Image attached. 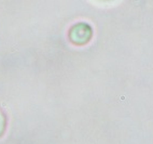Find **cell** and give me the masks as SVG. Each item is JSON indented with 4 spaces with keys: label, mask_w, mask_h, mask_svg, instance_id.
Wrapping results in <instances>:
<instances>
[{
    "label": "cell",
    "mask_w": 153,
    "mask_h": 144,
    "mask_svg": "<svg viewBox=\"0 0 153 144\" xmlns=\"http://www.w3.org/2000/svg\"><path fill=\"white\" fill-rule=\"evenodd\" d=\"M93 37V28L86 22L76 23L68 32V38L76 46H84L91 41Z\"/></svg>",
    "instance_id": "1"
},
{
    "label": "cell",
    "mask_w": 153,
    "mask_h": 144,
    "mask_svg": "<svg viewBox=\"0 0 153 144\" xmlns=\"http://www.w3.org/2000/svg\"><path fill=\"white\" fill-rule=\"evenodd\" d=\"M7 127V117L1 110H0V138L3 136Z\"/></svg>",
    "instance_id": "2"
}]
</instances>
